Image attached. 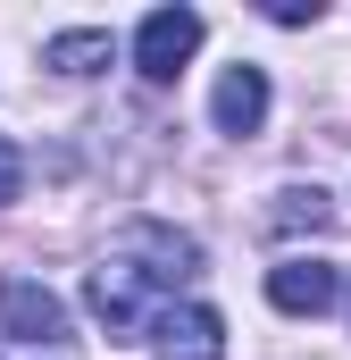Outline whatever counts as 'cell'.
<instances>
[{"instance_id":"cell-1","label":"cell","mask_w":351,"mask_h":360,"mask_svg":"<svg viewBox=\"0 0 351 360\" xmlns=\"http://www.w3.org/2000/svg\"><path fill=\"white\" fill-rule=\"evenodd\" d=\"M201 276V243L192 235H176L159 218H134L109 252H100V269L84 276V302L92 319L117 335V344H143L159 319L176 310V293Z\"/></svg>"},{"instance_id":"cell-2","label":"cell","mask_w":351,"mask_h":360,"mask_svg":"<svg viewBox=\"0 0 351 360\" xmlns=\"http://www.w3.org/2000/svg\"><path fill=\"white\" fill-rule=\"evenodd\" d=\"M201 51V8H151L143 25H134V68L151 76V84H176V68Z\"/></svg>"},{"instance_id":"cell-3","label":"cell","mask_w":351,"mask_h":360,"mask_svg":"<svg viewBox=\"0 0 351 360\" xmlns=\"http://www.w3.org/2000/svg\"><path fill=\"white\" fill-rule=\"evenodd\" d=\"M0 335H17V344H67V302L51 285H34V276H8L0 285Z\"/></svg>"},{"instance_id":"cell-4","label":"cell","mask_w":351,"mask_h":360,"mask_svg":"<svg viewBox=\"0 0 351 360\" xmlns=\"http://www.w3.org/2000/svg\"><path fill=\"white\" fill-rule=\"evenodd\" d=\"M267 101H276V92H267V68L234 59V68L218 76V92H209V117H218V134L243 143V134H260V126H267Z\"/></svg>"},{"instance_id":"cell-5","label":"cell","mask_w":351,"mask_h":360,"mask_svg":"<svg viewBox=\"0 0 351 360\" xmlns=\"http://www.w3.org/2000/svg\"><path fill=\"white\" fill-rule=\"evenodd\" d=\"M151 352L159 360H226V319L209 302H176L168 319L151 327Z\"/></svg>"},{"instance_id":"cell-6","label":"cell","mask_w":351,"mask_h":360,"mask_svg":"<svg viewBox=\"0 0 351 360\" xmlns=\"http://www.w3.org/2000/svg\"><path fill=\"white\" fill-rule=\"evenodd\" d=\"M267 302L284 319H318V310L343 302V276L326 269V260H284V269H267Z\"/></svg>"},{"instance_id":"cell-7","label":"cell","mask_w":351,"mask_h":360,"mask_svg":"<svg viewBox=\"0 0 351 360\" xmlns=\"http://www.w3.org/2000/svg\"><path fill=\"white\" fill-rule=\"evenodd\" d=\"M109 59H117V42H109L100 25H67V34L42 42V68H59V76H100Z\"/></svg>"},{"instance_id":"cell-8","label":"cell","mask_w":351,"mask_h":360,"mask_svg":"<svg viewBox=\"0 0 351 360\" xmlns=\"http://www.w3.org/2000/svg\"><path fill=\"white\" fill-rule=\"evenodd\" d=\"M267 226H276V235H301V226H310V235H326V226H335V201H326L318 184H284V193H276V210H267Z\"/></svg>"},{"instance_id":"cell-9","label":"cell","mask_w":351,"mask_h":360,"mask_svg":"<svg viewBox=\"0 0 351 360\" xmlns=\"http://www.w3.org/2000/svg\"><path fill=\"white\" fill-rule=\"evenodd\" d=\"M17 193H25V151H17V143L0 134V210H8Z\"/></svg>"},{"instance_id":"cell-10","label":"cell","mask_w":351,"mask_h":360,"mask_svg":"<svg viewBox=\"0 0 351 360\" xmlns=\"http://www.w3.org/2000/svg\"><path fill=\"white\" fill-rule=\"evenodd\" d=\"M276 25H318V0H267Z\"/></svg>"}]
</instances>
